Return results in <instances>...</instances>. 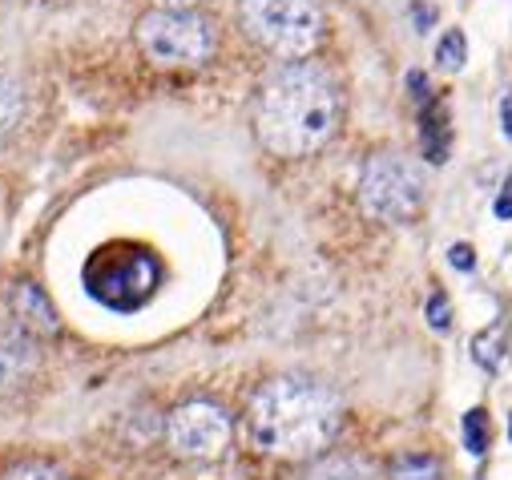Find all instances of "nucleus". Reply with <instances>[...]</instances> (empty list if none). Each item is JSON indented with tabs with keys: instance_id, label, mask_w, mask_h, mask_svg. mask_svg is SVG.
Returning a JSON list of instances; mask_svg holds the SVG:
<instances>
[{
	"instance_id": "nucleus-1",
	"label": "nucleus",
	"mask_w": 512,
	"mask_h": 480,
	"mask_svg": "<svg viewBox=\"0 0 512 480\" xmlns=\"http://www.w3.org/2000/svg\"><path fill=\"white\" fill-rule=\"evenodd\" d=\"M254 126L271 154L303 158L315 154L339 126V93L319 65L291 61L267 77L254 109Z\"/></svg>"
},
{
	"instance_id": "nucleus-2",
	"label": "nucleus",
	"mask_w": 512,
	"mask_h": 480,
	"mask_svg": "<svg viewBox=\"0 0 512 480\" xmlns=\"http://www.w3.org/2000/svg\"><path fill=\"white\" fill-rule=\"evenodd\" d=\"M250 436L263 452L303 460L327 448L339 432V400L311 380H271L254 392L250 412H246Z\"/></svg>"
},
{
	"instance_id": "nucleus-3",
	"label": "nucleus",
	"mask_w": 512,
	"mask_h": 480,
	"mask_svg": "<svg viewBox=\"0 0 512 480\" xmlns=\"http://www.w3.org/2000/svg\"><path fill=\"white\" fill-rule=\"evenodd\" d=\"M85 291L109 307V311H138L150 303L154 287H158V263L146 247H130V243H117V247H101L93 251V259L81 271Z\"/></svg>"
},
{
	"instance_id": "nucleus-4",
	"label": "nucleus",
	"mask_w": 512,
	"mask_h": 480,
	"mask_svg": "<svg viewBox=\"0 0 512 480\" xmlns=\"http://www.w3.org/2000/svg\"><path fill=\"white\" fill-rule=\"evenodd\" d=\"M242 29L279 57H303L323 37V17L311 0H242Z\"/></svg>"
},
{
	"instance_id": "nucleus-5",
	"label": "nucleus",
	"mask_w": 512,
	"mask_h": 480,
	"mask_svg": "<svg viewBox=\"0 0 512 480\" xmlns=\"http://www.w3.org/2000/svg\"><path fill=\"white\" fill-rule=\"evenodd\" d=\"M359 202L379 222H412L424 210V174L400 154H379L363 166Z\"/></svg>"
},
{
	"instance_id": "nucleus-6",
	"label": "nucleus",
	"mask_w": 512,
	"mask_h": 480,
	"mask_svg": "<svg viewBox=\"0 0 512 480\" xmlns=\"http://www.w3.org/2000/svg\"><path fill=\"white\" fill-rule=\"evenodd\" d=\"M138 49L166 69L178 65H202L214 49V33L198 13L178 9H154L138 21Z\"/></svg>"
},
{
	"instance_id": "nucleus-7",
	"label": "nucleus",
	"mask_w": 512,
	"mask_h": 480,
	"mask_svg": "<svg viewBox=\"0 0 512 480\" xmlns=\"http://www.w3.org/2000/svg\"><path fill=\"white\" fill-rule=\"evenodd\" d=\"M166 440L178 456H190V460H210L226 448L230 440V416L210 404V400H190L182 408L170 412L166 420Z\"/></svg>"
},
{
	"instance_id": "nucleus-8",
	"label": "nucleus",
	"mask_w": 512,
	"mask_h": 480,
	"mask_svg": "<svg viewBox=\"0 0 512 480\" xmlns=\"http://www.w3.org/2000/svg\"><path fill=\"white\" fill-rule=\"evenodd\" d=\"M37 372V347L25 331L0 327V396L21 392Z\"/></svg>"
},
{
	"instance_id": "nucleus-9",
	"label": "nucleus",
	"mask_w": 512,
	"mask_h": 480,
	"mask_svg": "<svg viewBox=\"0 0 512 480\" xmlns=\"http://www.w3.org/2000/svg\"><path fill=\"white\" fill-rule=\"evenodd\" d=\"M9 307H13V315L21 319V331H37V335H53V331H57V311H53V303L41 295V287L17 283L13 295H9Z\"/></svg>"
},
{
	"instance_id": "nucleus-10",
	"label": "nucleus",
	"mask_w": 512,
	"mask_h": 480,
	"mask_svg": "<svg viewBox=\"0 0 512 480\" xmlns=\"http://www.w3.org/2000/svg\"><path fill=\"white\" fill-rule=\"evenodd\" d=\"M420 142H424V158L428 162H448V142H452V134H448V109H444V101H432L428 109H424V126H420Z\"/></svg>"
},
{
	"instance_id": "nucleus-11",
	"label": "nucleus",
	"mask_w": 512,
	"mask_h": 480,
	"mask_svg": "<svg viewBox=\"0 0 512 480\" xmlns=\"http://www.w3.org/2000/svg\"><path fill=\"white\" fill-rule=\"evenodd\" d=\"M307 480H375V472L355 456H327L311 468Z\"/></svg>"
},
{
	"instance_id": "nucleus-12",
	"label": "nucleus",
	"mask_w": 512,
	"mask_h": 480,
	"mask_svg": "<svg viewBox=\"0 0 512 480\" xmlns=\"http://www.w3.org/2000/svg\"><path fill=\"white\" fill-rule=\"evenodd\" d=\"M25 113V93L13 77H0V142H5Z\"/></svg>"
},
{
	"instance_id": "nucleus-13",
	"label": "nucleus",
	"mask_w": 512,
	"mask_h": 480,
	"mask_svg": "<svg viewBox=\"0 0 512 480\" xmlns=\"http://www.w3.org/2000/svg\"><path fill=\"white\" fill-rule=\"evenodd\" d=\"M472 359L480 368H488V372H500V364H504V335H500V327L480 331L472 339Z\"/></svg>"
},
{
	"instance_id": "nucleus-14",
	"label": "nucleus",
	"mask_w": 512,
	"mask_h": 480,
	"mask_svg": "<svg viewBox=\"0 0 512 480\" xmlns=\"http://www.w3.org/2000/svg\"><path fill=\"white\" fill-rule=\"evenodd\" d=\"M392 480H444L440 464L424 452H412V456H400L396 468H392Z\"/></svg>"
},
{
	"instance_id": "nucleus-15",
	"label": "nucleus",
	"mask_w": 512,
	"mask_h": 480,
	"mask_svg": "<svg viewBox=\"0 0 512 480\" xmlns=\"http://www.w3.org/2000/svg\"><path fill=\"white\" fill-rule=\"evenodd\" d=\"M488 440H492L488 416H484L480 408H472V412L464 416V444H468V452H472V456H484V452H488Z\"/></svg>"
},
{
	"instance_id": "nucleus-16",
	"label": "nucleus",
	"mask_w": 512,
	"mask_h": 480,
	"mask_svg": "<svg viewBox=\"0 0 512 480\" xmlns=\"http://www.w3.org/2000/svg\"><path fill=\"white\" fill-rule=\"evenodd\" d=\"M436 61H440L444 69H464V61H468V41H464L460 29L444 33V41H440V49H436Z\"/></svg>"
},
{
	"instance_id": "nucleus-17",
	"label": "nucleus",
	"mask_w": 512,
	"mask_h": 480,
	"mask_svg": "<svg viewBox=\"0 0 512 480\" xmlns=\"http://www.w3.org/2000/svg\"><path fill=\"white\" fill-rule=\"evenodd\" d=\"M428 323L436 327V331H448V299H444V291H432V299H428Z\"/></svg>"
},
{
	"instance_id": "nucleus-18",
	"label": "nucleus",
	"mask_w": 512,
	"mask_h": 480,
	"mask_svg": "<svg viewBox=\"0 0 512 480\" xmlns=\"http://www.w3.org/2000/svg\"><path fill=\"white\" fill-rule=\"evenodd\" d=\"M5 480H61L53 468H45V464H21V468H13Z\"/></svg>"
},
{
	"instance_id": "nucleus-19",
	"label": "nucleus",
	"mask_w": 512,
	"mask_h": 480,
	"mask_svg": "<svg viewBox=\"0 0 512 480\" xmlns=\"http://www.w3.org/2000/svg\"><path fill=\"white\" fill-rule=\"evenodd\" d=\"M448 263H452L456 271H472V267H476V251H472L468 243H456V247L448 251Z\"/></svg>"
},
{
	"instance_id": "nucleus-20",
	"label": "nucleus",
	"mask_w": 512,
	"mask_h": 480,
	"mask_svg": "<svg viewBox=\"0 0 512 480\" xmlns=\"http://www.w3.org/2000/svg\"><path fill=\"white\" fill-rule=\"evenodd\" d=\"M496 218H512V174H508V182H504V190L496 198Z\"/></svg>"
},
{
	"instance_id": "nucleus-21",
	"label": "nucleus",
	"mask_w": 512,
	"mask_h": 480,
	"mask_svg": "<svg viewBox=\"0 0 512 480\" xmlns=\"http://www.w3.org/2000/svg\"><path fill=\"white\" fill-rule=\"evenodd\" d=\"M158 9H178V13H190L194 5H202V0H154Z\"/></svg>"
},
{
	"instance_id": "nucleus-22",
	"label": "nucleus",
	"mask_w": 512,
	"mask_h": 480,
	"mask_svg": "<svg viewBox=\"0 0 512 480\" xmlns=\"http://www.w3.org/2000/svg\"><path fill=\"white\" fill-rule=\"evenodd\" d=\"M412 17H416V25L424 29V25H432V21H436V9H424V5H416V9H412Z\"/></svg>"
},
{
	"instance_id": "nucleus-23",
	"label": "nucleus",
	"mask_w": 512,
	"mask_h": 480,
	"mask_svg": "<svg viewBox=\"0 0 512 480\" xmlns=\"http://www.w3.org/2000/svg\"><path fill=\"white\" fill-rule=\"evenodd\" d=\"M408 85L416 89V97H424V93H428V77H424L420 69H416V73H408Z\"/></svg>"
},
{
	"instance_id": "nucleus-24",
	"label": "nucleus",
	"mask_w": 512,
	"mask_h": 480,
	"mask_svg": "<svg viewBox=\"0 0 512 480\" xmlns=\"http://www.w3.org/2000/svg\"><path fill=\"white\" fill-rule=\"evenodd\" d=\"M504 134L512 138V97H504Z\"/></svg>"
},
{
	"instance_id": "nucleus-25",
	"label": "nucleus",
	"mask_w": 512,
	"mask_h": 480,
	"mask_svg": "<svg viewBox=\"0 0 512 480\" xmlns=\"http://www.w3.org/2000/svg\"><path fill=\"white\" fill-rule=\"evenodd\" d=\"M508 440H512V420H508Z\"/></svg>"
}]
</instances>
